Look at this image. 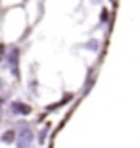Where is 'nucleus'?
<instances>
[{
    "mask_svg": "<svg viewBox=\"0 0 140 148\" xmlns=\"http://www.w3.org/2000/svg\"><path fill=\"white\" fill-rule=\"evenodd\" d=\"M4 104H6V98H4V96H0V108H2Z\"/></svg>",
    "mask_w": 140,
    "mask_h": 148,
    "instance_id": "obj_9",
    "label": "nucleus"
},
{
    "mask_svg": "<svg viewBox=\"0 0 140 148\" xmlns=\"http://www.w3.org/2000/svg\"><path fill=\"white\" fill-rule=\"evenodd\" d=\"M48 133H50V125H44L42 129L37 133V140H38V144H44V143H46V138H48Z\"/></svg>",
    "mask_w": 140,
    "mask_h": 148,
    "instance_id": "obj_5",
    "label": "nucleus"
},
{
    "mask_svg": "<svg viewBox=\"0 0 140 148\" xmlns=\"http://www.w3.org/2000/svg\"><path fill=\"white\" fill-rule=\"evenodd\" d=\"M6 50H8V46H6L4 42H0V62L6 60V56H8V52H6Z\"/></svg>",
    "mask_w": 140,
    "mask_h": 148,
    "instance_id": "obj_7",
    "label": "nucleus"
},
{
    "mask_svg": "<svg viewBox=\"0 0 140 148\" xmlns=\"http://www.w3.org/2000/svg\"><path fill=\"white\" fill-rule=\"evenodd\" d=\"M33 140H35V131L31 127H23L17 131V140H16V148H31Z\"/></svg>",
    "mask_w": 140,
    "mask_h": 148,
    "instance_id": "obj_2",
    "label": "nucleus"
},
{
    "mask_svg": "<svg viewBox=\"0 0 140 148\" xmlns=\"http://www.w3.org/2000/svg\"><path fill=\"white\" fill-rule=\"evenodd\" d=\"M100 17H102V21H106V19H108V10H104V12H102V16H100Z\"/></svg>",
    "mask_w": 140,
    "mask_h": 148,
    "instance_id": "obj_8",
    "label": "nucleus"
},
{
    "mask_svg": "<svg viewBox=\"0 0 140 148\" xmlns=\"http://www.w3.org/2000/svg\"><path fill=\"white\" fill-rule=\"evenodd\" d=\"M17 140V131L12 127V129H6L2 135H0V143L2 144H16Z\"/></svg>",
    "mask_w": 140,
    "mask_h": 148,
    "instance_id": "obj_4",
    "label": "nucleus"
},
{
    "mask_svg": "<svg viewBox=\"0 0 140 148\" xmlns=\"http://www.w3.org/2000/svg\"><path fill=\"white\" fill-rule=\"evenodd\" d=\"M19 58H21V50L17 48V46H12L8 56H6V60H8V66H10V71L14 75V79L21 77V73H19Z\"/></svg>",
    "mask_w": 140,
    "mask_h": 148,
    "instance_id": "obj_1",
    "label": "nucleus"
},
{
    "mask_svg": "<svg viewBox=\"0 0 140 148\" xmlns=\"http://www.w3.org/2000/svg\"><path fill=\"white\" fill-rule=\"evenodd\" d=\"M85 48L92 50V52H96V50L100 48V42H98L96 38H90V40H86V42H85Z\"/></svg>",
    "mask_w": 140,
    "mask_h": 148,
    "instance_id": "obj_6",
    "label": "nucleus"
},
{
    "mask_svg": "<svg viewBox=\"0 0 140 148\" xmlns=\"http://www.w3.org/2000/svg\"><path fill=\"white\" fill-rule=\"evenodd\" d=\"M8 110H10L12 115H29L33 112V108L27 104V102H21V100H12L10 104H8Z\"/></svg>",
    "mask_w": 140,
    "mask_h": 148,
    "instance_id": "obj_3",
    "label": "nucleus"
}]
</instances>
